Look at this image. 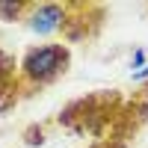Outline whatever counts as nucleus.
<instances>
[{"mask_svg":"<svg viewBox=\"0 0 148 148\" xmlns=\"http://www.w3.org/2000/svg\"><path fill=\"white\" fill-rule=\"evenodd\" d=\"M125 104H127V92L125 89H95V92L77 95L68 104H62L53 113L51 127H59L68 136H80V139L98 142L116 125V119L121 116Z\"/></svg>","mask_w":148,"mask_h":148,"instance_id":"nucleus-1","label":"nucleus"},{"mask_svg":"<svg viewBox=\"0 0 148 148\" xmlns=\"http://www.w3.org/2000/svg\"><path fill=\"white\" fill-rule=\"evenodd\" d=\"M74 62V53L65 42H42V45H27L18 53V71H21V89L24 101L47 92L51 86L68 74Z\"/></svg>","mask_w":148,"mask_h":148,"instance_id":"nucleus-2","label":"nucleus"},{"mask_svg":"<svg viewBox=\"0 0 148 148\" xmlns=\"http://www.w3.org/2000/svg\"><path fill=\"white\" fill-rule=\"evenodd\" d=\"M110 21V6L101 0H65L62 33L59 42L71 45H92L104 36Z\"/></svg>","mask_w":148,"mask_h":148,"instance_id":"nucleus-3","label":"nucleus"},{"mask_svg":"<svg viewBox=\"0 0 148 148\" xmlns=\"http://www.w3.org/2000/svg\"><path fill=\"white\" fill-rule=\"evenodd\" d=\"M145 125H148V80L139 83L133 92H127V104L107 136L98 142H89L86 148H130Z\"/></svg>","mask_w":148,"mask_h":148,"instance_id":"nucleus-4","label":"nucleus"},{"mask_svg":"<svg viewBox=\"0 0 148 148\" xmlns=\"http://www.w3.org/2000/svg\"><path fill=\"white\" fill-rule=\"evenodd\" d=\"M24 104V89H21V71H18V56L0 47V116H9Z\"/></svg>","mask_w":148,"mask_h":148,"instance_id":"nucleus-5","label":"nucleus"},{"mask_svg":"<svg viewBox=\"0 0 148 148\" xmlns=\"http://www.w3.org/2000/svg\"><path fill=\"white\" fill-rule=\"evenodd\" d=\"M33 9V0H0V21L3 24H24Z\"/></svg>","mask_w":148,"mask_h":148,"instance_id":"nucleus-6","label":"nucleus"},{"mask_svg":"<svg viewBox=\"0 0 148 148\" xmlns=\"http://www.w3.org/2000/svg\"><path fill=\"white\" fill-rule=\"evenodd\" d=\"M47 127H51V121H33V125L24 127L21 139L27 142L30 148H39V145H45V142H47Z\"/></svg>","mask_w":148,"mask_h":148,"instance_id":"nucleus-7","label":"nucleus"},{"mask_svg":"<svg viewBox=\"0 0 148 148\" xmlns=\"http://www.w3.org/2000/svg\"><path fill=\"white\" fill-rule=\"evenodd\" d=\"M145 77H148V65H145L142 71H136V74H133V80H136V83H145Z\"/></svg>","mask_w":148,"mask_h":148,"instance_id":"nucleus-8","label":"nucleus"},{"mask_svg":"<svg viewBox=\"0 0 148 148\" xmlns=\"http://www.w3.org/2000/svg\"><path fill=\"white\" fill-rule=\"evenodd\" d=\"M145 15H148V3H145Z\"/></svg>","mask_w":148,"mask_h":148,"instance_id":"nucleus-9","label":"nucleus"}]
</instances>
